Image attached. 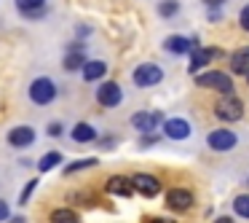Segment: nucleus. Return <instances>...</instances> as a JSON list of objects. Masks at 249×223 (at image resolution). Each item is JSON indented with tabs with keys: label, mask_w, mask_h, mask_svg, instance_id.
<instances>
[{
	"label": "nucleus",
	"mask_w": 249,
	"mask_h": 223,
	"mask_svg": "<svg viewBox=\"0 0 249 223\" xmlns=\"http://www.w3.org/2000/svg\"><path fill=\"white\" fill-rule=\"evenodd\" d=\"M214 116L220 121H228V124H233V121H238L244 116V102L238 97H233V94H228V97H222L220 102L214 105Z\"/></svg>",
	"instance_id": "1"
},
{
	"label": "nucleus",
	"mask_w": 249,
	"mask_h": 223,
	"mask_svg": "<svg viewBox=\"0 0 249 223\" xmlns=\"http://www.w3.org/2000/svg\"><path fill=\"white\" fill-rule=\"evenodd\" d=\"M206 145H209L212 151L225 153V151H233V148L238 145V137L233 135L231 129H214V132H209V137H206Z\"/></svg>",
	"instance_id": "5"
},
{
	"label": "nucleus",
	"mask_w": 249,
	"mask_h": 223,
	"mask_svg": "<svg viewBox=\"0 0 249 223\" xmlns=\"http://www.w3.org/2000/svg\"><path fill=\"white\" fill-rule=\"evenodd\" d=\"M51 223H81V215L72 207H56L51 212Z\"/></svg>",
	"instance_id": "19"
},
{
	"label": "nucleus",
	"mask_w": 249,
	"mask_h": 223,
	"mask_svg": "<svg viewBox=\"0 0 249 223\" xmlns=\"http://www.w3.org/2000/svg\"><path fill=\"white\" fill-rule=\"evenodd\" d=\"M196 83H198V86H204V89H214V92L225 94V97L233 92V81H231V76H228V73H220V70L204 73V76L196 78Z\"/></svg>",
	"instance_id": "3"
},
{
	"label": "nucleus",
	"mask_w": 249,
	"mask_h": 223,
	"mask_svg": "<svg viewBox=\"0 0 249 223\" xmlns=\"http://www.w3.org/2000/svg\"><path fill=\"white\" fill-rule=\"evenodd\" d=\"M131 124H134V129H140L142 135H153V132H156V126L163 124V113H161V110H156V113L140 110V113L131 116Z\"/></svg>",
	"instance_id": "7"
},
{
	"label": "nucleus",
	"mask_w": 249,
	"mask_h": 223,
	"mask_svg": "<svg viewBox=\"0 0 249 223\" xmlns=\"http://www.w3.org/2000/svg\"><path fill=\"white\" fill-rule=\"evenodd\" d=\"M62 132H65V129H62V124H59V121H54V124L49 126V135H51V137H59Z\"/></svg>",
	"instance_id": "29"
},
{
	"label": "nucleus",
	"mask_w": 249,
	"mask_h": 223,
	"mask_svg": "<svg viewBox=\"0 0 249 223\" xmlns=\"http://www.w3.org/2000/svg\"><path fill=\"white\" fill-rule=\"evenodd\" d=\"M131 185H134V191H140L142 196H158L161 194V183H158V178H153V175H145V172H137L134 178H129Z\"/></svg>",
	"instance_id": "10"
},
{
	"label": "nucleus",
	"mask_w": 249,
	"mask_h": 223,
	"mask_svg": "<svg viewBox=\"0 0 249 223\" xmlns=\"http://www.w3.org/2000/svg\"><path fill=\"white\" fill-rule=\"evenodd\" d=\"M198 38H188V35H169L163 49L172 51V54H190V51L198 49Z\"/></svg>",
	"instance_id": "9"
},
{
	"label": "nucleus",
	"mask_w": 249,
	"mask_h": 223,
	"mask_svg": "<svg viewBox=\"0 0 249 223\" xmlns=\"http://www.w3.org/2000/svg\"><path fill=\"white\" fill-rule=\"evenodd\" d=\"M222 19V8H209V22H220Z\"/></svg>",
	"instance_id": "30"
},
{
	"label": "nucleus",
	"mask_w": 249,
	"mask_h": 223,
	"mask_svg": "<svg viewBox=\"0 0 249 223\" xmlns=\"http://www.w3.org/2000/svg\"><path fill=\"white\" fill-rule=\"evenodd\" d=\"M214 223H233V218H228V215H220Z\"/></svg>",
	"instance_id": "33"
},
{
	"label": "nucleus",
	"mask_w": 249,
	"mask_h": 223,
	"mask_svg": "<svg viewBox=\"0 0 249 223\" xmlns=\"http://www.w3.org/2000/svg\"><path fill=\"white\" fill-rule=\"evenodd\" d=\"M35 188H38V180H30V183L24 185V191L19 194V207H24V204H27V202H30V196H33V191H35Z\"/></svg>",
	"instance_id": "25"
},
{
	"label": "nucleus",
	"mask_w": 249,
	"mask_h": 223,
	"mask_svg": "<svg viewBox=\"0 0 249 223\" xmlns=\"http://www.w3.org/2000/svg\"><path fill=\"white\" fill-rule=\"evenodd\" d=\"M161 140V137L156 135V132H153V135H142V140H140V145L142 148H150V145H156V142Z\"/></svg>",
	"instance_id": "26"
},
{
	"label": "nucleus",
	"mask_w": 249,
	"mask_h": 223,
	"mask_svg": "<svg viewBox=\"0 0 249 223\" xmlns=\"http://www.w3.org/2000/svg\"><path fill=\"white\" fill-rule=\"evenodd\" d=\"M163 135L169 137V140H185V137H190V124L185 119H163Z\"/></svg>",
	"instance_id": "11"
},
{
	"label": "nucleus",
	"mask_w": 249,
	"mask_h": 223,
	"mask_svg": "<svg viewBox=\"0 0 249 223\" xmlns=\"http://www.w3.org/2000/svg\"><path fill=\"white\" fill-rule=\"evenodd\" d=\"M8 223H27V218H22V215H19V218H8Z\"/></svg>",
	"instance_id": "34"
},
{
	"label": "nucleus",
	"mask_w": 249,
	"mask_h": 223,
	"mask_svg": "<svg viewBox=\"0 0 249 223\" xmlns=\"http://www.w3.org/2000/svg\"><path fill=\"white\" fill-rule=\"evenodd\" d=\"M204 3H206L209 8H220L222 3H228V0H204Z\"/></svg>",
	"instance_id": "31"
},
{
	"label": "nucleus",
	"mask_w": 249,
	"mask_h": 223,
	"mask_svg": "<svg viewBox=\"0 0 249 223\" xmlns=\"http://www.w3.org/2000/svg\"><path fill=\"white\" fill-rule=\"evenodd\" d=\"M54 97H56V83L51 78L43 76L30 83V100L35 105H49V102H54Z\"/></svg>",
	"instance_id": "2"
},
{
	"label": "nucleus",
	"mask_w": 249,
	"mask_h": 223,
	"mask_svg": "<svg viewBox=\"0 0 249 223\" xmlns=\"http://www.w3.org/2000/svg\"><path fill=\"white\" fill-rule=\"evenodd\" d=\"M97 102L105 105V108H118V105L124 102V89L115 81H105L97 92Z\"/></svg>",
	"instance_id": "6"
},
{
	"label": "nucleus",
	"mask_w": 249,
	"mask_h": 223,
	"mask_svg": "<svg viewBox=\"0 0 249 223\" xmlns=\"http://www.w3.org/2000/svg\"><path fill=\"white\" fill-rule=\"evenodd\" d=\"M17 8L30 19H40L46 14V0H17Z\"/></svg>",
	"instance_id": "15"
},
{
	"label": "nucleus",
	"mask_w": 249,
	"mask_h": 223,
	"mask_svg": "<svg viewBox=\"0 0 249 223\" xmlns=\"http://www.w3.org/2000/svg\"><path fill=\"white\" fill-rule=\"evenodd\" d=\"M177 14H179L177 0H163L161 6H158V17H163V19H172V17H177Z\"/></svg>",
	"instance_id": "23"
},
{
	"label": "nucleus",
	"mask_w": 249,
	"mask_h": 223,
	"mask_svg": "<svg viewBox=\"0 0 249 223\" xmlns=\"http://www.w3.org/2000/svg\"><path fill=\"white\" fill-rule=\"evenodd\" d=\"M105 188H107V194H113V196H131V194H134L131 180L129 178H121V175H113V178L105 183Z\"/></svg>",
	"instance_id": "14"
},
{
	"label": "nucleus",
	"mask_w": 249,
	"mask_h": 223,
	"mask_svg": "<svg viewBox=\"0 0 249 223\" xmlns=\"http://www.w3.org/2000/svg\"><path fill=\"white\" fill-rule=\"evenodd\" d=\"M150 223H174V221H172V218H153Z\"/></svg>",
	"instance_id": "32"
},
{
	"label": "nucleus",
	"mask_w": 249,
	"mask_h": 223,
	"mask_svg": "<svg viewBox=\"0 0 249 223\" xmlns=\"http://www.w3.org/2000/svg\"><path fill=\"white\" fill-rule=\"evenodd\" d=\"M231 70L238 73V76H247L249 73V46H244V49L231 54Z\"/></svg>",
	"instance_id": "16"
},
{
	"label": "nucleus",
	"mask_w": 249,
	"mask_h": 223,
	"mask_svg": "<svg viewBox=\"0 0 249 223\" xmlns=\"http://www.w3.org/2000/svg\"><path fill=\"white\" fill-rule=\"evenodd\" d=\"M65 70L67 73H72V70H81L83 65H86V57L81 54V51H67V57H65Z\"/></svg>",
	"instance_id": "20"
},
{
	"label": "nucleus",
	"mask_w": 249,
	"mask_h": 223,
	"mask_svg": "<svg viewBox=\"0 0 249 223\" xmlns=\"http://www.w3.org/2000/svg\"><path fill=\"white\" fill-rule=\"evenodd\" d=\"M247 83H249V73H247Z\"/></svg>",
	"instance_id": "36"
},
{
	"label": "nucleus",
	"mask_w": 249,
	"mask_h": 223,
	"mask_svg": "<svg viewBox=\"0 0 249 223\" xmlns=\"http://www.w3.org/2000/svg\"><path fill=\"white\" fill-rule=\"evenodd\" d=\"M8 142H11L14 148H30L35 142V129L33 126H14L11 132H8Z\"/></svg>",
	"instance_id": "13"
},
{
	"label": "nucleus",
	"mask_w": 249,
	"mask_h": 223,
	"mask_svg": "<svg viewBox=\"0 0 249 223\" xmlns=\"http://www.w3.org/2000/svg\"><path fill=\"white\" fill-rule=\"evenodd\" d=\"M56 164H62V153L59 151H51V153H46V156H40L38 169H40V172H49V169L56 167Z\"/></svg>",
	"instance_id": "21"
},
{
	"label": "nucleus",
	"mask_w": 249,
	"mask_h": 223,
	"mask_svg": "<svg viewBox=\"0 0 249 223\" xmlns=\"http://www.w3.org/2000/svg\"><path fill=\"white\" fill-rule=\"evenodd\" d=\"M8 218H11V210H8L6 199H0V221H8Z\"/></svg>",
	"instance_id": "28"
},
{
	"label": "nucleus",
	"mask_w": 249,
	"mask_h": 223,
	"mask_svg": "<svg viewBox=\"0 0 249 223\" xmlns=\"http://www.w3.org/2000/svg\"><path fill=\"white\" fill-rule=\"evenodd\" d=\"M81 70H83V78H86V81H99V78L107 73V65L99 62V60H86V65H83Z\"/></svg>",
	"instance_id": "17"
},
{
	"label": "nucleus",
	"mask_w": 249,
	"mask_h": 223,
	"mask_svg": "<svg viewBox=\"0 0 249 223\" xmlns=\"http://www.w3.org/2000/svg\"><path fill=\"white\" fill-rule=\"evenodd\" d=\"M233 210H236V215L249 218V194H238L233 199Z\"/></svg>",
	"instance_id": "24"
},
{
	"label": "nucleus",
	"mask_w": 249,
	"mask_h": 223,
	"mask_svg": "<svg viewBox=\"0 0 249 223\" xmlns=\"http://www.w3.org/2000/svg\"><path fill=\"white\" fill-rule=\"evenodd\" d=\"M163 81V70L158 65H153V62H145V65H140L134 70V83L140 89H147V86H156V83Z\"/></svg>",
	"instance_id": "4"
},
{
	"label": "nucleus",
	"mask_w": 249,
	"mask_h": 223,
	"mask_svg": "<svg viewBox=\"0 0 249 223\" xmlns=\"http://www.w3.org/2000/svg\"><path fill=\"white\" fill-rule=\"evenodd\" d=\"M89 167H97V159H78V162H70L65 167V175H75V172L89 169Z\"/></svg>",
	"instance_id": "22"
},
{
	"label": "nucleus",
	"mask_w": 249,
	"mask_h": 223,
	"mask_svg": "<svg viewBox=\"0 0 249 223\" xmlns=\"http://www.w3.org/2000/svg\"><path fill=\"white\" fill-rule=\"evenodd\" d=\"M238 24H241V30H247L249 33V6L241 8V17H238Z\"/></svg>",
	"instance_id": "27"
},
{
	"label": "nucleus",
	"mask_w": 249,
	"mask_h": 223,
	"mask_svg": "<svg viewBox=\"0 0 249 223\" xmlns=\"http://www.w3.org/2000/svg\"><path fill=\"white\" fill-rule=\"evenodd\" d=\"M222 51L217 49V46H198L196 51H190V65H188V70L190 73H196L198 67H204V65H209L212 60H217Z\"/></svg>",
	"instance_id": "8"
},
{
	"label": "nucleus",
	"mask_w": 249,
	"mask_h": 223,
	"mask_svg": "<svg viewBox=\"0 0 249 223\" xmlns=\"http://www.w3.org/2000/svg\"><path fill=\"white\" fill-rule=\"evenodd\" d=\"M166 204L169 210H177V212H185L193 207V194H190L188 188H172L166 196Z\"/></svg>",
	"instance_id": "12"
},
{
	"label": "nucleus",
	"mask_w": 249,
	"mask_h": 223,
	"mask_svg": "<svg viewBox=\"0 0 249 223\" xmlns=\"http://www.w3.org/2000/svg\"><path fill=\"white\" fill-rule=\"evenodd\" d=\"M113 142H115V140H110V137H105V140H102V148H113Z\"/></svg>",
	"instance_id": "35"
},
{
	"label": "nucleus",
	"mask_w": 249,
	"mask_h": 223,
	"mask_svg": "<svg viewBox=\"0 0 249 223\" xmlns=\"http://www.w3.org/2000/svg\"><path fill=\"white\" fill-rule=\"evenodd\" d=\"M72 140L75 142H91V140H97V129H94L91 124H86V121H81V124H75L72 126Z\"/></svg>",
	"instance_id": "18"
}]
</instances>
